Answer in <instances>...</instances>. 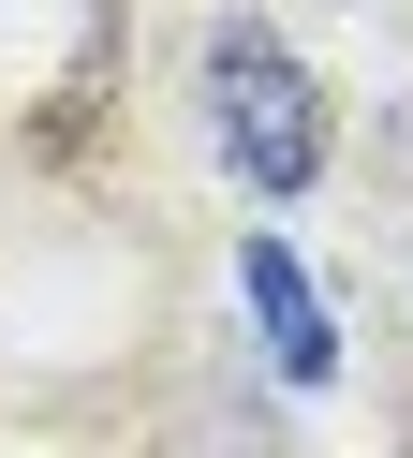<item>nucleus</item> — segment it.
<instances>
[{
  "label": "nucleus",
  "mask_w": 413,
  "mask_h": 458,
  "mask_svg": "<svg viewBox=\"0 0 413 458\" xmlns=\"http://www.w3.org/2000/svg\"><path fill=\"white\" fill-rule=\"evenodd\" d=\"M206 119H222V163H236L251 192H310V163H324V104H310V74H295L251 15L206 45Z\"/></svg>",
  "instance_id": "f257e3e1"
},
{
  "label": "nucleus",
  "mask_w": 413,
  "mask_h": 458,
  "mask_svg": "<svg viewBox=\"0 0 413 458\" xmlns=\"http://www.w3.org/2000/svg\"><path fill=\"white\" fill-rule=\"evenodd\" d=\"M236 281H251V310H266V355H281L295 385H324V369H340V340H324V296L295 281V251L251 237V251H236Z\"/></svg>",
  "instance_id": "f03ea898"
}]
</instances>
